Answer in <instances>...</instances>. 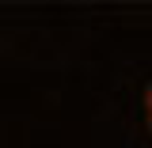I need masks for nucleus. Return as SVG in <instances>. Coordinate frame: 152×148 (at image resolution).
I'll return each mask as SVG.
<instances>
[{
    "label": "nucleus",
    "instance_id": "1",
    "mask_svg": "<svg viewBox=\"0 0 152 148\" xmlns=\"http://www.w3.org/2000/svg\"><path fill=\"white\" fill-rule=\"evenodd\" d=\"M145 110H148V125H152V84H148V95H145Z\"/></svg>",
    "mask_w": 152,
    "mask_h": 148
}]
</instances>
